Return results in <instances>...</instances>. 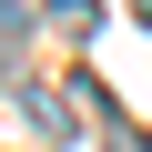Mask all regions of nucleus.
Listing matches in <instances>:
<instances>
[{"label": "nucleus", "instance_id": "1", "mask_svg": "<svg viewBox=\"0 0 152 152\" xmlns=\"http://www.w3.org/2000/svg\"><path fill=\"white\" fill-rule=\"evenodd\" d=\"M20 112H31V122H41V132H51V142H61V132H71V112H61V102H51V91H20Z\"/></svg>", "mask_w": 152, "mask_h": 152}]
</instances>
